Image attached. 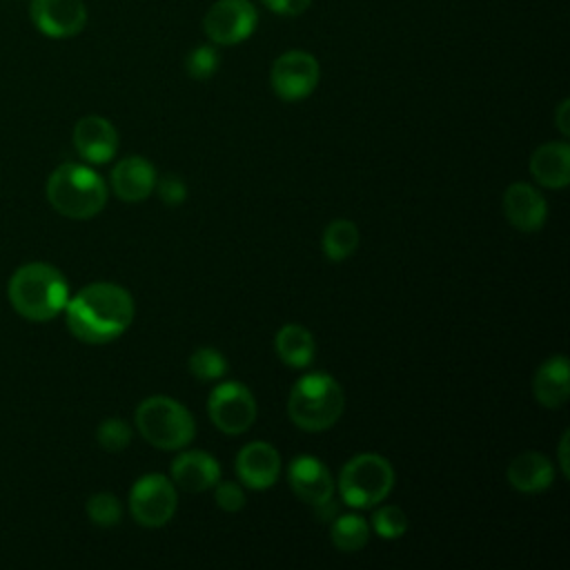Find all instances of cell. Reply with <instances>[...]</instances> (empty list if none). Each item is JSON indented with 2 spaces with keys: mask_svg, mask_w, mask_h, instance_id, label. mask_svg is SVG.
I'll return each mask as SVG.
<instances>
[{
  "mask_svg": "<svg viewBox=\"0 0 570 570\" xmlns=\"http://www.w3.org/2000/svg\"><path fill=\"white\" fill-rule=\"evenodd\" d=\"M220 65V53L214 42L196 45L185 58V71L194 80H209Z\"/></svg>",
  "mask_w": 570,
  "mask_h": 570,
  "instance_id": "24",
  "label": "cell"
},
{
  "mask_svg": "<svg viewBox=\"0 0 570 570\" xmlns=\"http://www.w3.org/2000/svg\"><path fill=\"white\" fill-rule=\"evenodd\" d=\"M274 347L278 358L289 365V367H307L314 358L316 352V343L314 336L307 327L298 325V323H287L283 325L276 336H274Z\"/></svg>",
  "mask_w": 570,
  "mask_h": 570,
  "instance_id": "21",
  "label": "cell"
},
{
  "mask_svg": "<svg viewBox=\"0 0 570 570\" xmlns=\"http://www.w3.org/2000/svg\"><path fill=\"white\" fill-rule=\"evenodd\" d=\"M49 205L73 220H87L107 205V185L91 167L80 163H62L47 178Z\"/></svg>",
  "mask_w": 570,
  "mask_h": 570,
  "instance_id": "3",
  "label": "cell"
},
{
  "mask_svg": "<svg viewBox=\"0 0 570 570\" xmlns=\"http://www.w3.org/2000/svg\"><path fill=\"white\" fill-rule=\"evenodd\" d=\"M505 476H508V483L514 490H519L523 494H537V492H543L552 485L554 465L546 454L528 450V452L517 454L508 463Z\"/></svg>",
  "mask_w": 570,
  "mask_h": 570,
  "instance_id": "20",
  "label": "cell"
},
{
  "mask_svg": "<svg viewBox=\"0 0 570 570\" xmlns=\"http://www.w3.org/2000/svg\"><path fill=\"white\" fill-rule=\"evenodd\" d=\"M214 501L225 512H238L245 505V490L236 481H218L214 485Z\"/></svg>",
  "mask_w": 570,
  "mask_h": 570,
  "instance_id": "29",
  "label": "cell"
},
{
  "mask_svg": "<svg viewBox=\"0 0 570 570\" xmlns=\"http://www.w3.org/2000/svg\"><path fill=\"white\" fill-rule=\"evenodd\" d=\"M189 372L200 381H216L227 372V358L216 347H198L189 356Z\"/></svg>",
  "mask_w": 570,
  "mask_h": 570,
  "instance_id": "25",
  "label": "cell"
},
{
  "mask_svg": "<svg viewBox=\"0 0 570 570\" xmlns=\"http://www.w3.org/2000/svg\"><path fill=\"white\" fill-rule=\"evenodd\" d=\"M29 18L47 38L78 36L87 24V7L82 0H31Z\"/></svg>",
  "mask_w": 570,
  "mask_h": 570,
  "instance_id": "12",
  "label": "cell"
},
{
  "mask_svg": "<svg viewBox=\"0 0 570 570\" xmlns=\"http://www.w3.org/2000/svg\"><path fill=\"white\" fill-rule=\"evenodd\" d=\"M568 111H570V100H561L559 107H557V114H554V120H557V127L563 136L570 134V122H568Z\"/></svg>",
  "mask_w": 570,
  "mask_h": 570,
  "instance_id": "32",
  "label": "cell"
},
{
  "mask_svg": "<svg viewBox=\"0 0 570 570\" xmlns=\"http://www.w3.org/2000/svg\"><path fill=\"white\" fill-rule=\"evenodd\" d=\"M136 428L140 436L158 450H183L196 434L191 412L171 396H147L136 407Z\"/></svg>",
  "mask_w": 570,
  "mask_h": 570,
  "instance_id": "5",
  "label": "cell"
},
{
  "mask_svg": "<svg viewBox=\"0 0 570 570\" xmlns=\"http://www.w3.org/2000/svg\"><path fill=\"white\" fill-rule=\"evenodd\" d=\"M287 481L292 492L321 517L334 510V479L321 459L312 454L294 456L287 465Z\"/></svg>",
  "mask_w": 570,
  "mask_h": 570,
  "instance_id": "11",
  "label": "cell"
},
{
  "mask_svg": "<svg viewBox=\"0 0 570 570\" xmlns=\"http://www.w3.org/2000/svg\"><path fill=\"white\" fill-rule=\"evenodd\" d=\"M394 488L392 463L374 452H361L352 456L338 474L341 499L352 508H374Z\"/></svg>",
  "mask_w": 570,
  "mask_h": 570,
  "instance_id": "6",
  "label": "cell"
},
{
  "mask_svg": "<svg viewBox=\"0 0 570 570\" xmlns=\"http://www.w3.org/2000/svg\"><path fill=\"white\" fill-rule=\"evenodd\" d=\"M256 27L258 11L249 0H216L203 18L205 36L220 47L245 42Z\"/></svg>",
  "mask_w": 570,
  "mask_h": 570,
  "instance_id": "10",
  "label": "cell"
},
{
  "mask_svg": "<svg viewBox=\"0 0 570 570\" xmlns=\"http://www.w3.org/2000/svg\"><path fill=\"white\" fill-rule=\"evenodd\" d=\"M62 312L69 332L78 341L102 345L118 338L131 325L136 307L125 287L98 281L69 296Z\"/></svg>",
  "mask_w": 570,
  "mask_h": 570,
  "instance_id": "1",
  "label": "cell"
},
{
  "mask_svg": "<svg viewBox=\"0 0 570 570\" xmlns=\"http://www.w3.org/2000/svg\"><path fill=\"white\" fill-rule=\"evenodd\" d=\"M532 394L543 407L557 410L566 405L570 399V367L563 354H554L537 367L532 376Z\"/></svg>",
  "mask_w": 570,
  "mask_h": 570,
  "instance_id": "19",
  "label": "cell"
},
{
  "mask_svg": "<svg viewBox=\"0 0 570 570\" xmlns=\"http://www.w3.org/2000/svg\"><path fill=\"white\" fill-rule=\"evenodd\" d=\"M281 454L267 441H249L236 454L238 481L252 490H267L281 476Z\"/></svg>",
  "mask_w": 570,
  "mask_h": 570,
  "instance_id": "13",
  "label": "cell"
},
{
  "mask_svg": "<svg viewBox=\"0 0 570 570\" xmlns=\"http://www.w3.org/2000/svg\"><path fill=\"white\" fill-rule=\"evenodd\" d=\"M96 441L107 452H120L131 443V428L122 419H105L96 430Z\"/></svg>",
  "mask_w": 570,
  "mask_h": 570,
  "instance_id": "28",
  "label": "cell"
},
{
  "mask_svg": "<svg viewBox=\"0 0 570 570\" xmlns=\"http://www.w3.org/2000/svg\"><path fill=\"white\" fill-rule=\"evenodd\" d=\"M73 147L87 163L102 165L111 160L118 151V131L116 127L102 116H82L71 134Z\"/></svg>",
  "mask_w": 570,
  "mask_h": 570,
  "instance_id": "15",
  "label": "cell"
},
{
  "mask_svg": "<svg viewBox=\"0 0 570 570\" xmlns=\"http://www.w3.org/2000/svg\"><path fill=\"white\" fill-rule=\"evenodd\" d=\"M11 307L27 321L45 323L62 314L69 301V283L51 263L33 261L20 265L7 285Z\"/></svg>",
  "mask_w": 570,
  "mask_h": 570,
  "instance_id": "2",
  "label": "cell"
},
{
  "mask_svg": "<svg viewBox=\"0 0 570 570\" xmlns=\"http://www.w3.org/2000/svg\"><path fill=\"white\" fill-rule=\"evenodd\" d=\"M321 80L318 60L303 49H289L281 53L269 71V85L274 94L285 102L305 100L314 94Z\"/></svg>",
  "mask_w": 570,
  "mask_h": 570,
  "instance_id": "8",
  "label": "cell"
},
{
  "mask_svg": "<svg viewBox=\"0 0 570 570\" xmlns=\"http://www.w3.org/2000/svg\"><path fill=\"white\" fill-rule=\"evenodd\" d=\"M568 441H570V432L566 430L561 434V441H559V468H561V474L563 476H570V463H568Z\"/></svg>",
  "mask_w": 570,
  "mask_h": 570,
  "instance_id": "33",
  "label": "cell"
},
{
  "mask_svg": "<svg viewBox=\"0 0 570 570\" xmlns=\"http://www.w3.org/2000/svg\"><path fill=\"white\" fill-rule=\"evenodd\" d=\"M370 528H374L381 539H399L407 532L410 521L399 505H381L374 510Z\"/></svg>",
  "mask_w": 570,
  "mask_h": 570,
  "instance_id": "27",
  "label": "cell"
},
{
  "mask_svg": "<svg viewBox=\"0 0 570 570\" xmlns=\"http://www.w3.org/2000/svg\"><path fill=\"white\" fill-rule=\"evenodd\" d=\"M503 214L508 223L525 234L539 232L548 218V203L543 194L530 183H512L503 191Z\"/></svg>",
  "mask_w": 570,
  "mask_h": 570,
  "instance_id": "14",
  "label": "cell"
},
{
  "mask_svg": "<svg viewBox=\"0 0 570 570\" xmlns=\"http://www.w3.org/2000/svg\"><path fill=\"white\" fill-rule=\"evenodd\" d=\"M358 240H361L358 227L347 218H336L325 227L323 238H321V247H323V254L330 261L338 263V261L350 258L356 252Z\"/></svg>",
  "mask_w": 570,
  "mask_h": 570,
  "instance_id": "22",
  "label": "cell"
},
{
  "mask_svg": "<svg viewBox=\"0 0 570 570\" xmlns=\"http://www.w3.org/2000/svg\"><path fill=\"white\" fill-rule=\"evenodd\" d=\"M343 387L327 372H309L301 376L289 396L287 414L292 423L305 432H323L343 414Z\"/></svg>",
  "mask_w": 570,
  "mask_h": 570,
  "instance_id": "4",
  "label": "cell"
},
{
  "mask_svg": "<svg viewBox=\"0 0 570 570\" xmlns=\"http://www.w3.org/2000/svg\"><path fill=\"white\" fill-rule=\"evenodd\" d=\"M178 508V494L165 474H142L129 490V512L145 528H160L171 521Z\"/></svg>",
  "mask_w": 570,
  "mask_h": 570,
  "instance_id": "7",
  "label": "cell"
},
{
  "mask_svg": "<svg viewBox=\"0 0 570 570\" xmlns=\"http://www.w3.org/2000/svg\"><path fill=\"white\" fill-rule=\"evenodd\" d=\"M156 169L142 156H125L111 169V189L125 203H140L156 189Z\"/></svg>",
  "mask_w": 570,
  "mask_h": 570,
  "instance_id": "17",
  "label": "cell"
},
{
  "mask_svg": "<svg viewBox=\"0 0 570 570\" xmlns=\"http://www.w3.org/2000/svg\"><path fill=\"white\" fill-rule=\"evenodd\" d=\"M171 483L185 492H205L220 481L218 461L205 450H185L171 461Z\"/></svg>",
  "mask_w": 570,
  "mask_h": 570,
  "instance_id": "16",
  "label": "cell"
},
{
  "mask_svg": "<svg viewBox=\"0 0 570 570\" xmlns=\"http://www.w3.org/2000/svg\"><path fill=\"white\" fill-rule=\"evenodd\" d=\"M370 521L361 514H338L330 525L332 546L341 552H358L370 539Z\"/></svg>",
  "mask_w": 570,
  "mask_h": 570,
  "instance_id": "23",
  "label": "cell"
},
{
  "mask_svg": "<svg viewBox=\"0 0 570 570\" xmlns=\"http://www.w3.org/2000/svg\"><path fill=\"white\" fill-rule=\"evenodd\" d=\"M272 13L276 16H285V18H294L301 16L309 9L312 0H261Z\"/></svg>",
  "mask_w": 570,
  "mask_h": 570,
  "instance_id": "31",
  "label": "cell"
},
{
  "mask_svg": "<svg viewBox=\"0 0 570 570\" xmlns=\"http://www.w3.org/2000/svg\"><path fill=\"white\" fill-rule=\"evenodd\" d=\"M156 189L160 194V198L167 203V205H180L185 198H187V187L185 183L174 176V174H167L163 176L160 180H156Z\"/></svg>",
  "mask_w": 570,
  "mask_h": 570,
  "instance_id": "30",
  "label": "cell"
},
{
  "mask_svg": "<svg viewBox=\"0 0 570 570\" xmlns=\"http://www.w3.org/2000/svg\"><path fill=\"white\" fill-rule=\"evenodd\" d=\"M530 176L550 189H563L570 183V145L566 140L539 145L528 163Z\"/></svg>",
  "mask_w": 570,
  "mask_h": 570,
  "instance_id": "18",
  "label": "cell"
},
{
  "mask_svg": "<svg viewBox=\"0 0 570 570\" xmlns=\"http://www.w3.org/2000/svg\"><path fill=\"white\" fill-rule=\"evenodd\" d=\"M207 414L223 434H243L256 419V399L238 381L218 383L207 399Z\"/></svg>",
  "mask_w": 570,
  "mask_h": 570,
  "instance_id": "9",
  "label": "cell"
},
{
  "mask_svg": "<svg viewBox=\"0 0 570 570\" xmlns=\"http://www.w3.org/2000/svg\"><path fill=\"white\" fill-rule=\"evenodd\" d=\"M87 517L91 523L100 525V528H111L120 521L122 517V505L118 501L116 494L111 492H96L87 499Z\"/></svg>",
  "mask_w": 570,
  "mask_h": 570,
  "instance_id": "26",
  "label": "cell"
}]
</instances>
